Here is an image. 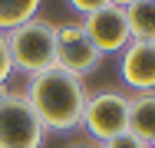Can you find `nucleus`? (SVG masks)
Returning a JSON list of instances; mask_svg holds the SVG:
<instances>
[{"instance_id": "obj_1", "label": "nucleus", "mask_w": 155, "mask_h": 148, "mask_svg": "<svg viewBox=\"0 0 155 148\" xmlns=\"http://www.w3.org/2000/svg\"><path fill=\"white\" fill-rule=\"evenodd\" d=\"M27 102L43 122L46 132H73L83 122L86 109V82L60 66H50L36 76H27Z\"/></svg>"}, {"instance_id": "obj_2", "label": "nucleus", "mask_w": 155, "mask_h": 148, "mask_svg": "<svg viewBox=\"0 0 155 148\" xmlns=\"http://www.w3.org/2000/svg\"><path fill=\"white\" fill-rule=\"evenodd\" d=\"M7 46H10L13 69L36 76V72L56 66V23L33 17L30 23L7 33Z\"/></svg>"}, {"instance_id": "obj_3", "label": "nucleus", "mask_w": 155, "mask_h": 148, "mask_svg": "<svg viewBox=\"0 0 155 148\" xmlns=\"http://www.w3.org/2000/svg\"><path fill=\"white\" fill-rule=\"evenodd\" d=\"M46 138L43 122L36 118L23 92L0 95V148H40Z\"/></svg>"}, {"instance_id": "obj_4", "label": "nucleus", "mask_w": 155, "mask_h": 148, "mask_svg": "<svg viewBox=\"0 0 155 148\" xmlns=\"http://www.w3.org/2000/svg\"><path fill=\"white\" fill-rule=\"evenodd\" d=\"M125 118H129V95L122 92H96L86 99L83 109V128L96 145H106L109 138L125 132Z\"/></svg>"}, {"instance_id": "obj_5", "label": "nucleus", "mask_w": 155, "mask_h": 148, "mask_svg": "<svg viewBox=\"0 0 155 148\" xmlns=\"http://www.w3.org/2000/svg\"><path fill=\"white\" fill-rule=\"evenodd\" d=\"M102 63V53L96 50L86 36V30L79 23H63L56 27V66L73 72V76H86Z\"/></svg>"}, {"instance_id": "obj_6", "label": "nucleus", "mask_w": 155, "mask_h": 148, "mask_svg": "<svg viewBox=\"0 0 155 148\" xmlns=\"http://www.w3.org/2000/svg\"><path fill=\"white\" fill-rule=\"evenodd\" d=\"M79 27L86 30L89 43H93L102 56H106V53H122L125 46L132 43L129 27H125V10L112 7V3L102 7V10H96V13H89V17H83Z\"/></svg>"}, {"instance_id": "obj_7", "label": "nucleus", "mask_w": 155, "mask_h": 148, "mask_svg": "<svg viewBox=\"0 0 155 148\" xmlns=\"http://www.w3.org/2000/svg\"><path fill=\"white\" fill-rule=\"evenodd\" d=\"M119 76L132 92H155V43H129L119 59Z\"/></svg>"}, {"instance_id": "obj_8", "label": "nucleus", "mask_w": 155, "mask_h": 148, "mask_svg": "<svg viewBox=\"0 0 155 148\" xmlns=\"http://www.w3.org/2000/svg\"><path fill=\"white\" fill-rule=\"evenodd\" d=\"M125 132L135 135V138L145 142V145L155 142V92H135V95H129Z\"/></svg>"}, {"instance_id": "obj_9", "label": "nucleus", "mask_w": 155, "mask_h": 148, "mask_svg": "<svg viewBox=\"0 0 155 148\" xmlns=\"http://www.w3.org/2000/svg\"><path fill=\"white\" fill-rule=\"evenodd\" d=\"M125 27L135 43H155V0H139L125 7Z\"/></svg>"}, {"instance_id": "obj_10", "label": "nucleus", "mask_w": 155, "mask_h": 148, "mask_svg": "<svg viewBox=\"0 0 155 148\" xmlns=\"http://www.w3.org/2000/svg\"><path fill=\"white\" fill-rule=\"evenodd\" d=\"M40 3L43 0H0V33H10V30L30 23L40 13Z\"/></svg>"}, {"instance_id": "obj_11", "label": "nucleus", "mask_w": 155, "mask_h": 148, "mask_svg": "<svg viewBox=\"0 0 155 148\" xmlns=\"http://www.w3.org/2000/svg\"><path fill=\"white\" fill-rule=\"evenodd\" d=\"M13 72V59H10V46H7V33H0V86H7Z\"/></svg>"}, {"instance_id": "obj_12", "label": "nucleus", "mask_w": 155, "mask_h": 148, "mask_svg": "<svg viewBox=\"0 0 155 148\" xmlns=\"http://www.w3.org/2000/svg\"><path fill=\"white\" fill-rule=\"evenodd\" d=\"M99 148H152V145H145V142H139L135 135H129V132H122V135L109 138L106 145H99Z\"/></svg>"}, {"instance_id": "obj_13", "label": "nucleus", "mask_w": 155, "mask_h": 148, "mask_svg": "<svg viewBox=\"0 0 155 148\" xmlns=\"http://www.w3.org/2000/svg\"><path fill=\"white\" fill-rule=\"evenodd\" d=\"M79 17H89V13H96V10H102V7H109V0H66Z\"/></svg>"}, {"instance_id": "obj_14", "label": "nucleus", "mask_w": 155, "mask_h": 148, "mask_svg": "<svg viewBox=\"0 0 155 148\" xmlns=\"http://www.w3.org/2000/svg\"><path fill=\"white\" fill-rule=\"evenodd\" d=\"M112 7H119V10H125V7H132V3H139V0H109Z\"/></svg>"}, {"instance_id": "obj_15", "label": "nucleus", "mask_w": 155, "mask_h": 148, "mask_svg": "<svg viewBox=\"0 0 155 148\" xmlns=\"http://www.w3.org/2000/svg\"><path fill=\"white\" fill-rule=\"evenodd\" d=\"M73 148H99V145H73Z\"/></svg>"}, {"instance_id": "obj_16", "label": "nucleus", "mask_w": 155, "mask_h": 148, "mask_svg": "<svg viewBox=\"0 0 155 148\" xmlns=\"http://www.w3.org/2000/svg\"><path fill=\"white\" fill-rule=\"evenodd\" d=\"M3 92H7V86H0V95H3Z\"/></svg>"}, {"instance_id": "obj_17", "label": "nucleus", "mask_w": 155, "mask_h": 148, "mask_svg": "<svg viewBox=\"0 0 155 148\" xmlns=\"http://www.w3.org/2000/svg\"><path fill=\"white\" fill-rule=\"evenodd\" d=\"M152 148H155V142H152Z\"/></svg>"}]
</instances>
